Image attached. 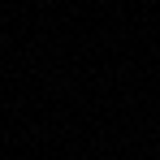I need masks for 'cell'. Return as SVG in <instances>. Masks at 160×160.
I'll return each mask as SVG.
<instances>
[]
</instances>
